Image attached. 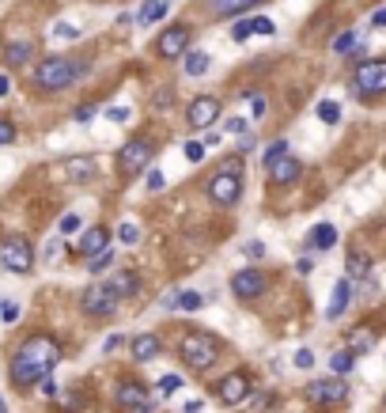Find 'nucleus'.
<instances>
[{
  "instance_id": "obj_1",
  "label": "nucleus",
  "mask_w": 386,
  "mask_h": 413,
  "mask_svg": "<svg viewBox=\"0 0 386 413\" xmlns=\"http://www.w3.org/2000/svg\"><path fill=\"white\" fill-rule=\"evenodd\" d=\"M57 364H61V345H57V338H50V334H30V338L16 349L12 368H8V372H12V383L16 387H35Z\"/></svg>"
},
{
  "instance_id": "obj_2",
  "label": "nucleus",
  "mask_w": 386,
  "mask_h": 413,
  "mask_svg": "<svg viewBox=\"0 0 386 413\" xmlns=\"http://www.w3.org/2000/svg\"><path fill=\"white\" fill-rule=\"evenodd\" d=\"M84 72H87V64H76L69 57H46L35 69V88H42V91H64V88H72Z\"/></svg>"
},
{
  "instance_id": "obj_3",
  "label": "nucleus",
  "mask_w": 386,
  "mask_h": 413,
  "mask_svg": "<svg viewBox=\"0 0 386 413\" xmlns=\"http://www.w3.org/2000/svg\"><path fill=\"white\" fill-rule=\"evenodd\" d=\"M178 353H182V361L190 368L205 372V368H212L216 356H220V338H212V334H205V330H186Z\"/></svg>"
},
{
  "instance_id": "obj_4",
  "label": "nucleus",
  "mask_w": 386,
  "mask_h": 413,
  "mask_svg": "<svg viewBox=\"0 0 386 413\" xmlns=\"http://www.w3.org/2000/svg\"><path fill=\"white\" fill-rule=\"evenodd\" d=\"M208 198H212L216 205H235L242 198V163L239 159H227L212 175V182H208Z\"/></svg>"
},
{
  "instance_id": "obj_5",
  "label": "nucleus",
  "mask_w": 386,
  "mask_h": 413,
  "mask_svg": "<svg viewBox=\"0 0 386 413\" xmlns=\"http://www.w3.org/2000/svg\"><path fill=\"white\" fill-rule=\"evenodd\" d=\"M0 262H4L8 273H30V266H35V251H30V239H23V235H8V239H0Z\"/></svg>"
},
{
  "instance_id": "obj_6",
  "label": "nucleus",
  "mask_w": 386,
  "mask_h": 413,
  "mask_svg": "<svg viewBox=\"0 0 386 413\" xmlns=\"http://www.w3.org/2000/svg\"><path fill=\"white\" fill-rule=\"evenodd\" d=\"M352 91H360L363 99L386 95V61H363L360 69L352 72Z\"/></svg>"
},
{
  "instance_id": "obj_7",
  "label": "nucleus",
  "mask_w": 386,
  "mask_h": 413,
  "mask_svg": "<svg viewBox=\"0 0 386 413\" xmlns=\"http://www.w3.org/2000/svg\"><path fill=\"white\" fill-rule=\"evenodd\" d=\"M307 402L318 409H334L348 402V383L345 379H314V383H307Z\"/></svg>"
},
{
  "instance_id": "obj_8",
  "label": "nucleus",
  "mask_w": 386,
  "mask_h": 413,
  "mask_svg": "<svg viewBox=\"0 0 386 413\" xmlns=\"http://www.w3.org/2000/svg\"><path fill=\"white\" fill-rule=\"evenodd\" d=\"M152 156H156V145L144 140V137H137V140H129V145L118 152V171L121 175H140V171L152 163Z\"/></svg>"
},
{
  "instance_id": "obj_9",
  "label": "nucleus",
  "mask_w": 386,
  "mask_h": 413,
  "mask_svg": "<svg viewBox=\"0 0 386 413\" xmlns=\"http://www.w3.org/2000/svg\"><path fill=\"white\" fill-rule=\"evenodd\" d=\"M80 307H84V315H95V319H106V315H114V307H118V300L110 296V288L106 285H91L80 296Z\"/></svg>"
},
{
  "instance_id": "obj_10",
  "label": "nucleus",
  "mask_w": 386,
  "mask_h": 413,
  "mask_svg": "<svg viewBox=\"0 0 386 413\" xmlns=\"http://www.w3.org/2000/svg\"><path fill=\"white\" fill-rule=\"evenodd\" d=\"M216 395H220L224 406H239V402H246V395H250V375L246 372L224 375V379H220V387H216Z\"/></svg>"
},
{
  "instance_id": "obj_11",
  "label": "nucleus",
  "mask_w": 386,
  "mask_h": 413,
  "mask_svg": "<svg viewBox=\"0 0 386 413\" xmlns=\"http://www.w3.org/2000/svg\"><path fill=\"white\" fill-rule=\"evenodd\" d=\"M186 46H190V27H186V23H174L171 30H163V35H159V42H156V53H159V57H182V53H186Z\"/></svg>"
},
{
  "instance_id": "obj_12",
  "label": "nucleus",
  "mask_w": 386,
  "mask_h": 413,
  "mask_svg": "<svg viewBox=\"0 0 386 413\" xmlns=\"http://www.w3.org/2000/svg\"><path fill=\"white\" fill-rule=\"evenodd\" d=\"M231 292H235L239 300H254L266 292V273L261 269H239L235 277H231Z\"/></svg>"
},
{
  "instance_id": "obj_13",
  "label": "nucleus",
  "mask_w": 386,
  "mask_h": 413,
  "mask_svg": "<svg viewBox=\"0 0 386 413\" xmlns=\"http://www.w3.org/2000/svg\"><path fill=\"white\" fill-rule=\"evenodd\" d=\"M114 406H118V409H140V406H148V387L137 383V379H125V383H118Z\"/></svg>"
},
{
  "instance_id": "obj_14",
  "label": "nucleus",
  "mask_w": 386,
  "mask_h": 413,
  "mask_svg": "<svg viewBox=\"0 0 386 413\" xmlns=\"http://www.w3.org/2000/svg\"><path fill=\"white\" fill-rule=\"evenodd\" d=\"M220 118V99H212V95H205V99H193L190 103V129H205V125H212Z\"/></svg>"
},
{
  "instance_id": "obj_15",
  "label": "nucleus",
  "mask_w": 386,
  "mask_h": 413,
  "mask_svg": "<svg viewBox=\"0 0 386 413\" xmlns=\"http://www.w3.org/2000/svg\"><path fill=\"white\" fill-rule=\"evenodd\" d=\"M76 251H80L84 258H98L103 251H110V232L106 227H87L84 239L76 243Z\"/></svg>"
},
{
  "instance_id": "obj_16",
  "label": "nucleus",
  "mask_w": 386,
  "mask_h": 413,
  "mask_svg": "<svg viewBox=\"0 0 386 413\" xmlns=\"http://www.w3.org/2000/svg\"><path fill=\"white\" fill-rule=\"evenodd\" d=\"M300 159L295 156H280L277 163H269V179H273V186H292L295 179H300Z\"/></svg>"
},
{
  "instance_id": "obj_17",
  "label": "nucleus",
  "mask_w": 386,
  "mask_h": 413,
  "mask_svg": "<svg viewBox=\"0 0 386 413\" xmlns=\"http://www.w3.org/2000/svg\"><path fill=\"white\" fill-rule=\"evenodd\" d=\"M106 288H110V296H114V300L133 296V292H137V273H129V269H114V277L106 281Z\"/></svg>"
},
{
  "instance_id": "obj_18",
  "label": "nucleus",
  "mask_w": 386,
  "mask_h": 413,
  "mask_svg": "<svg viewBox=\"0 0 386 413\" xmlns=\"http://www.w3.org/2000/svg\"><path fill=\"white\" fill-rule=\"evenodd\" d=\"M129 349H133V361L148 364V361H156V353H159V338L156 334H137V338L129 341Z\"/></svg>"
},
{
  "instance_id": "obj_19",
  "label": "nucleus",
  "mask_w": 386,
  "mask_h": 413,
  "mask_svg": "<svg viewBox=\"0 0 386 413\" xmlns=\"http://www.w3.org/2000/svg\"><path fill=\"white\" fill-rule=\"evenodd\" d=\"M64 175H69L72 182H87V179H95V159H87V156H72V159H64Z\"/></svg>"
},
{
  "instance_id": "obj_20",
  "label": "nucleus",
  "mask_w": 386,
  "mask_h": 413,
  "mask_svg": "<svg viewBox=\"0 0 386 413\" xmlns=\"http://www.w3.org/2000/svg\"><path fill=\"white\" fill-rule=\"evenodd\" d=\"M307 243H311L314 251H329V247H337V227H334V224H318V227H311Z\"/></svg>"
},
{
  "instance_id": "obj_21",
  "label": "nucleus",
  "mask_w": 386,
  "mask_h": 413,
  "mask_svg": "<svg viewBox=\"0 0 386 413\" xmlns=\"http://www.w3.org/2000/svg\"><path fill=\"white\" fill-rule=\"evenodd\" d=\"M348 349L356 353V356L375 349V330H371V326H356V330L348 334Z\"/></svg>"
},
{
  "instance_id": "obj_22",
  "label": "nucleus",
  "mask_w": 386,
  "mask_h": 413,
  "mask_svg": "<svg viewBox=\"0 0 386 413\" xmlns=\"http://www.w3.org/2000/svg\"><path fill=\"white\" fill-rule=\"evenodd\" d=\"M348 300H352V285L348 281H337V288H334V303H329V319H341L345 315V307H348Z\"/></svg>"
},
{
  "instance_id": "obj_23",
  "label": "nucleus",
  "mask_w": 386,
  "mask_h": 413,
  "mask_svg": "<svg viewBox=\"0 0 386 413\" xmlns=\"http://www.w3.org/2000/svg\"><path fill=\"white\" fill-rule=\"evenodd\" d=\"M30 53H35L30 42H8V46H4V61L12 64V69H19V64L30 61Z\"/></svg>"
},
{
  "instance_id": "obj_24",
  "label": "nucleus",
  "mask_w": 386,
  "mask_h": 413,
  "mask_svg": "<svg viewBox=\"0 0 386 413\" xmlns=\"http://www.w3.org/2000/svg\"><path fill=\"white\" fill-rule=\"evenodd\" d=\"M208 69H212V57L201 50H190L186 53V76H205Z\"/></svg>"
},
{
  "instance_id": "obj_25",
  "label": "nucleus",
  "mask_w": 386,
  "mask_h": 413,
  "mask_svg": "<svg viewBox=\"0 0 386 413\" xmlns=\"http://www.w3.org/2000/svg\"><path fill=\"white\" fill-rule=\"evenodd\" d=\"M254 4H261V0H212V12L216 16H239V12H246V8Z\"/></svg>"
},
{
  "instance_id": "obj_26",
  "label": "nucleus",
  "mask_w": 386,
  "mask_h": 413,
  "mask_svg": "<svg viewBox=\"0 0 386 413\" xmlns=\"http://www.w3.org/2000/svg\"><path fill=\"white\" fill-rule=\"evenodd\" d=\"M352 368H356V353H352V349H341V353H334V356H329V372H337V375H348Z\"/></svg>"
},
{
  "instance_id": "obj_27",
  "label": "nucleus",
  "mask_w": 386,
  "mask_h": 413,
  "mask_svg": "<svg viewBox=\"0 0 386 413\" xmlns=\"http://www.w3.org/2000/svg\"><path fill=\"white\" fill-rule=\"evenodd\" d=\"M163 16H167V4H163V0H152V4H144V8H140V12H137V19H140V23H156V19H163Z\"/></svg>"
},
{
  "instance_id": "obj_28",
  "label": "nucleus",
  "mask_w": 386,
  "mask_h": 413,
  "mask_svg": "<svg viewBox=\"0 0 386 413\" xmlns=\"http://www.w3.org/2000/svg\"><path fill=\"white\" fill-rule=\"evenodd\" d=\"M368 269H371V258L363 251H352L348 254V277H368Z\"/></svg>"
},
{
  "instance_id": "obj_29",
  "label": "nucleus",
  "mask_w": 386,
  "mask_h": 413,
  "mask_svg": "<svg viewBox=\"0 0 386 413\" xmlns=\"http://www.w3.org/2000/svg\"><path fill=\"white\" fill-rule=\"evenodd\" d=\"M318 122L337 125V122H341V106H337L334 99H322V103H318Z\"/></svg>"
},
{
  "instance_id": "obj_30",
  "label": "nucleus",
  "mask_w": 386,
  "mask_h": 413,
  "mask_svg": "<svg viewBox=\"0 0 386 413\" xmlns=\"http://www.w3.org/2000/svg\"><path fill=\"white\" fill-rule=\"evenodd\" d=\"M205 303H208V300L201 296V292H178V307H182V311H201Z\"/></svg>"
},
{
  "instance_id": "obj_31",
  "label": "nucleus",
  "mask_w": 386,
  "mask_h": 413,
  "mask_svg": "<svg viewBox=\"0 0 386 413\" xmlns=\"http://www.w3.org/2000/svg\"><path fill=\"white\" fill-rule=\"evenodd\" d=\"M280 156H288V140H273V145L266 148V156H261V163L269 167V163H277Z\"/></svg>"
},
{
  "instance_id": "obj_32",
  "label": "nucleus",
  "mask_w": 386,
  "mask_h": 413,
  "mask_svg": "<svg viewBox=\"0 0 386 413\" xmlns=\"http://www.w3.org/2000/svg\"><path fill=\"white\" fill-rule=\"evenodd\" d=\"M174 390H182V375H178V372H171V375L159 379V395H163V398H171Z\"/></svg>"
},
{
  "instance_id": "obj_33",
  "label": "nucleus",
  "mask_w": 386,
  "mask_h": 413,
  "mask_svg": "<svg viewBox=\"0 0 386 413\" xmlns=\"http://www.w3.org/2000/svg\"><path fill=\"white\" fill-rule=\"evenodd\" d=\"M118 239H121L125 247H137V243H140V227H137V224H121V227H118Z\"/></svg>"
},
{
  "instance_id": "obj_34",
  "label": "nucleus",
  "mask_w": 386,
  "mask_h": 413,
  "mask_svg": "<svg viewBox=\"0 0 386 413\" xmlns=\"http://www.w3.org/2000/svg\"><path fill=\"white\" fill-rule=\"evenodd\" d=\"M114 266V251H103L98 258H91V273L98 277V273H106V269Z\"/></svg>"
},
{
  "instance_id": "obj_35",
  "label": "nucleus",
  "mask_w": 386,
  "mask_h": 413,
  "mask_svg": "<svg viewBox=\"0 0 386 413\" xmlns=\"http://www.w3.org/2000/svg\"><path fill=\"white\" fill-rule=\"evenodd\" d=\"M254 35V27H250V19H239L235 27H231V42H246Z\"/></svg>"
},
{
  "instance_id": "obj_36",
  "label": "nucleus",
  "mask_w": 386,
  "mask_h": 413,
  "mask_svg": "<svg viewBox=\"0 0 386 413\" xmlns=\"http://www.w3.org/2000/svg\"><path fill=\"white\" fill-rule=\"evenodd\" d=\"M205 140H190V145H186V159H190V163H201L205 159Z\"/></svg>"
},
{
  "instance_id": "obj_37",
  "label": "nucleus",
  "mask_w": 386,
  "mask_h": 413,
  "mask_svg": "<svg viewBox=\"0 0 386 413\" xmlns=\"http://www.w3.org/2000/svg\"><path fill=\"white\" fill-rule=\"evenodd\" d=\"M53 35L64 38V42H76V38L84 35V30H80V27H72V23H57V27H53Z\"/></svg>"
},
{
  "instance_id": "obj_38",
  "label": "nucleus",
  "mask_w": 386,
  "mask_h": 413,
  "mask_svg": "<svg viewBox=\"0 0 386 413\" xmlns=\"http://www.w3.org/2000/svg\"><path fill=\"white\" fill-rule=\"evenodd\" d=\"M352 46H356V30H345V35L334 42V53H348Z\"/></svg>"
},
{
  "instance_id": "obj_39",
  "label": "nucleus",
  "mask_w": 386,
  "mask_h": 413,
  "mask_svg": "<svg viewBox=\"0 0 386 413\" xmlns=\"http://www.w3.org/2000/svg\"><path fill=\"white\" fill-rule=\"evenodd\" d=\"M250 27H254V35H273V30H277V27H273V19H266V16H258V19H250Z\"/></svg>"
},
{
  "instance_id": "obj_40",
  "label": "nucleus",
  "mask_w": 386,
  "mask_h": 413,
  "mask_svg": "<svg viewBox=\"0 0 386 413\" xmlns=\"http://www.w3.org/2000/svg\"><path fill=\"white\" fill-rule=\"evenodd\" d=\"M246 129H250V125H246V118H239V114H235V118H227V133H231V137H246Z\"/></svg>"
},
{
  "instance_id": "obj_41",
  "label": "nucleus",
  "mask_w": 386,
  "mask_h": 413,
  "mask_svg": "<svg viewBox=\"0 0 386 413\" xmlns=\"http://www.w3.org/2000/svg\"><path fill=\"white\" fill-rule=\"evenodd\" d=\"M61 235H72V232H80V216H76V213H69V216H61Z\"/></svg>"
},
{
  "instance_id": "obj_42",
  "label": "nucleus",
  "mask_w": 386,
  "mask_h": 413,
  "mask_svg": "<svg viewBox=\"0 0 386 413\" xmlns=\"http://www.w3.org/2000/svg\"><path fill=\"white\" fill-rule=\"evenodd\" d=\"M163 186H167V175H163V171H148V190L159 193Z\"/></svg>"
},
{
  "instance_id": "obj_43",
  "label": "nucleus",
  "mask_w": 386,
  "mask_h": 413,
  "mask_svg": "<svg viewBox=\"0 0 386 413\" xmlns=\"http://www.w3.org/2000/svg\"><path fill=\"white\" fill-rule=\"evenodd\" d=\"M12 140H16V125L8 118H0V145H12Z\"/></svg>"
},
{
  "instance_id": "obj_44",
  "label": "nucleus",
  "mask_w": 386,
  "mask_h": 413,
  "mask_svg": "<svg viewBox=\"0 0 386 413\" xmlns=\"http://www.w3.org/2000/svg\"><path fill=\"white\" fill-rule=\"evenodd\" d=\"M242 254H246V258H261V254H266V243H258V239H250V243L242 247Z\"/></svg>"
},
{
  "instance_id": "obj_45",
  "label": "nucleus",
  "mask_w": 386,
  "mask_h": 413,
  "mask_svg": "<svg viewBox=\"0 0 386 413\" xmlns=\"http://www.w3.org/2000/svg\"><path fill=\"white\" fill-rule=\"evenodd\" d=\"M121 345H125V338H121V334H110V338L103 341V353H118Z\"/></svg>"
},
{
  "instance_id": "obj_46",
  "label": "nucleus",
  "mask_w": 386,
  "mask_h": 413,
  "mask_svg": "<svg viewBox=\"0 0 386 413\" xmlns=\"http://www.w3.org/2000/svg\"><path fill=\"white\" fill-rule=\"evenodd\" d=\"M250 106H254V118H266V95H254L250 91Z\"/></svg>"
},
{
  "instance_id": "obj_47",
  "label": "nucleus",
  "mask_w": 386,
  "mask_h": 413,
  "mask_svg": "<svg viewBox=\"0 0 386 413\" xmlns=\"http://www.w3.org/2000/svg\"><path fill=\"white\" fill-rule=\"evenodd\" d=\"M295 368H314V353L311 349H300V353H295Z\"/></svg>"
},
{
  "instance_id": "obj_48",
  "label": "nucleus",
  "mask_w": 386,
  "mask_h": 413,
  "mask_svg": "<svg viewBox=\"0 0 386 413\" xmlns=\"http://www.w3.org/2000/svg\"><path fill=\"white\" fill-rule=\"evenodd\" d=\"M106 118H110V122H129V106H110Z\"/></svg>"
},
{
  "instance_id": "obj_49",
  "label": "nucleus",
  "mask_w": 386,
  "mask_h": 413,
  "mask_svg": "<svg viewBox=\"0 0 386 413\" xmlns=\"http://www.w3.org/2000/svg\"><path fill=\"white\" fill-rule=\"evenodd\" d=\"M0 319H4V322H16V319H19V307H16V303H4V307H0Z\"/></svg>"
},
{
  "instance_id": "obj_50",
  "label": "nucleus",
  "mask_w": 386,
  "mask_h": 413,
  "mask_svg": "<svg viewBox=\"0 0 386 413\" xmlns=\"http://www.w3.org/2000/svg\"><path fill=\"white\" fill-rule=\"evenodd\" d=\"M42 395H46V398H57L61 395V390H57V383H53V379L46 375V379H42Z\"/></svg>"
},
{
  "instance_id": "obj_51",
  "label": "nucleus",
  "mask_w": 386,
  "mask_h": 413,
  "mask_svg": "<svg viewBox=\"0 0 386 413\" xmlns=\"http://www.w3.org/2000/svg\"><path fill=\"white\" fill-rule=\"evenodd\" d=\"M91 118H95V106H80V111H76V122H80V125H87Z\"/></svg>"
},
{
  "instance_id": "obj_52",
  "label": "nucleus",
  "mask_w": 386,
  "mask_h": 413,
  "mask_svg": "<svg viewBox=\"0 0 386 413\" xmlns=\"http://www.w3.org/2000/svg\"><path fill=\"white\" fill-rule=\"evenodd\" d=\"M371 27H386V8H379V12L371 16Z\"/></svg>"
},
{
  "instance_id": "obj_53",
  "label": "nucleus",
  "mask_w": 386,
  "mask_h": 413,
  "mask_svg": "<svg viewBox=\"0 0 386 413\" xmlns=\"http://www.w3.org/2000/svg\"><path fill=\"white\" fill-rule=\"evenodd\" d=\"M57 251H61V243H57V239H50V247H46V258H50V262L57 258Z\"/></svg>"
},
{
  "instance_id": "obj_54",
  "label": "nucleus",
  "mask_w": 386,
  "mask_h": 413,
  "mask_svg": "<svg viewBox=\"0 0 386 413\" xmlns=\"http://www.w3.org/2000/svg\"><path fill=\"white\" fill-rule=\"evenodd\" d=\"M8 91H12V80H8V76H0V99H4Z\"/></svg>"
},
{
  "instance_id": "obj_55",
  "label": "nucleus",
  "mask_w": 386,
  "mask_h": 413,
  "mask_svg": "<svg viewBox=\"0 0 386 413\" xmlns=\"http://www.w3.org/2000/svg\"><path fill=\"white\" fill-rule=\"evenodd\" d=\"M0 413H4V398H0Z\"/></svg>"
},
{
  "instance_id": "obj_56",
  "label": "nucleus",
  "mask_w": 386,
  "mask_h": 413,
  "mask_svg": "<svg viewBox=\"0 0 386 413\" xmlns=\"http://www.w3.org/2000/svg\"><path fill=\"white\" fill-rule=\"evenodd\" d=\"M0 307H4V303H0Z\"/></svg>"
}]
</instances>
